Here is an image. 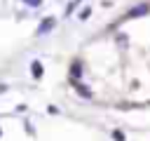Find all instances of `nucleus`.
Returning a JSON list of instances; mask_svg holds the SVG:
<instances>
[{
	"label": "nucleus",
	"instance_id": "5",
	"mask_svg": "<svg viewBox=\"0 0 150 141\" xmlns=\"http://www.w3.org/2000/svg\"><path fill=\"white\" fill-rule=\"evenodd\" d=\"M23 2H26L28 7H40V5H42V0H23Z\"/></svg>",
	"mask_w": 150,
	"mask_h": 141
},
{
	"label": "nucleus",
	"instance_id": "2",
	"mask_svg": "<svg viewBox=\"0 0 150 141\" xmlns=\"http://www.w3.org/2000/svg\"><path fill=\"white\" fill-rule=\"evenodd\" d=\"M148 9H150L148 5H138V7H131V9H129V16H143Z\"/></svg>",
	"mask_w": 150,
	"mask_h": 141
},
{
	"label": "nucleus",
	"instance_id": "1",
	"mask_svg": "<svg viewBox=\"0 0 150 141\" xmlns=\"http://www.w3.org/2000/svg\"><path fill=\"white\" fill-rule=\"evenodd\" d=\"M54 24H56V21H54V16H47V19H42V24L38 26V33H40V35H47V33L54 28Z\"/></svg>",
	"mask_w": 150,
	"mask_h": 141
},
{
	"label": "nucleus",
	"instance_id": "3",
	"mask_svg": "<svg viewBox=\"0 0 150 141\" xmlns=\"http://www.w3.org/2000/svg\"><path fill=\"white\" fill-rule=\"evenodd\" d=\"M30 73H33L35 78H40V75H42V63H40V61H33V63H30Z\"/></svg>",
	"mask_w": 150,
	"mask_h": 141
},
{
	"label": "nucleus",
	"instance_id": "4",
	"mask_svg": "<svg viewBox=\"0 0 150 141\" xmlns=\"http://www.w3.org/2000/svg\"><path fill=\"white\" fill-rule=\"evenodd\" d=\"M77 92H80L82 96H91V92H89V89H87L84 85H77Z\"/></svg>",
	"mask_w": 150,
	"mask_h": 141
},
{
	"label": "nucleus",
	"instance_id": "6",
	"mask_svg": "<svg viewBox=\"0 0 150 141\" xmlns=\"http://www.w3.org/2000/svg\"><path fill=\"white\" fill-rule=\"evenodd\" d=\"M80 73H82V70H80V66H73V78H77Z\"/></svg>",
	"mask_w": 150,
	"mask_h": 141
}]
</instances>
